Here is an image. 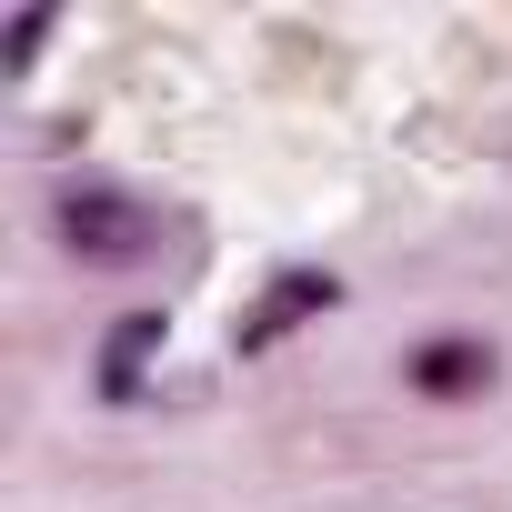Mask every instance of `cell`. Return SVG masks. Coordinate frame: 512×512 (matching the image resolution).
Here are the masks:
<instances>
[{
	"mask_svg": "<svg viewBox=\"0 0 512 512\" xmlns=\"http://www.w3.org/2000/svg\"><path fill=\"white\" fill-rule=\"evenodd\" d=\"M61 241L111 272V262H141L151 251V211L131 191H61Z\"/></svg>",
	"mask_w": 512,
	"mask_h": 512,
	"instance_id": "cell-1",
	"label": "cell"
},
{
	"mask_svg": "<svg viewBox=\"0 0 512 512\" xmlns=\"http://www.w3.org/2000/svg\"><path fill=\"white\" fill-rule=\"evenodd\" d=\"M332 302H342V282H332V272H282V282H272L262 302L241 312V332H231V352H272V342H292L302 322H322Z\"/></svg>",
	"mask_w": 512,
	"mask_h": 512,
	"instance_id": "cell-2",
	"label": "cell"
},
{
	"mask_svg": "<svg viewBox=\"0 0 512 512\" xmlns=\"http://www.w3.org/2000/svg\"><path fill=\"white\" fill-rule=\"evenodd\" d=\"M492 372H502V362H492V342H472V332L412 352V392H422V402H472V392H492Z\"/></svg>",
	"mask_w": 512,
	"mask_h": 512,
	"instance_id": "cell-3",
	"label": "cell"
},
{
	"mask_svg": "<svg viewBox=\"0 0 512 512\" xmlns=\"http://www.w3.org/2000/svg\"><path fill=\"white\" fill-rule=\"evenodd\" d=\"M161 332H171L161 312H121V332H111V352H101V392H111V402L141 392V362L161 352Z\"/></svg>",
	"mask_w": 512,
	"mask_h": 512,
	"instance_id": "cell-4",
	"label": "cell"
},
{
	"mask_svg": "<svg viewBox=\"0 0 512 512\" xmlns=\"http://www.w3.org/2000/svg\"><path fill=\"white\" fill-rule=\"evenodd\" d=\"M41 41H51V21L31 11V21H11V61H41Z\"/></svg>",
	"mask_w": 512,
	"mask_h": 512,
	"instance_id": "cell-5",
	"label": "cell"
}]
</instances>
